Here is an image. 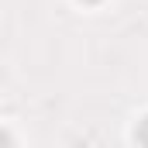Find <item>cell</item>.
<instances>
[{
    "label": "cell",
    "instance_id": "obj_1",
    "mask_svg": "<svg viewBox=\"0 0 148 148\" xmlns=\"http://www.w3.org/2000/svg\"><path fill=\"white\" fill-rule=\"evenodd\" d=\"M138 141H141V145H148V117L138 124Z\"/></svg>",
    "mask_w": 148,
    "mask_h": 148
},
{
    "label": "cell",
    "instance_id": "obj_2",
    "mask_svg": "<svg viewBox=\"0 0 148 148\" xmlns=\"http://www.w3.org/2000/svg\"><path fill=\"white\" fill-rule=\"evenodd\" d=\"M86 3H100V0H86Z\"/></svg>",
    "mask_w": 148,
    "mask_h": 148
}]
</instances>
